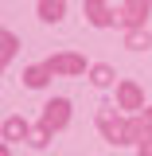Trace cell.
<instances>
[{"mask_svg":"<svg viewBox=\"0 0 152 156\" xmlns=\"http://www.w3.org/2000/svg\"><path fill=\"white\" fill-rule=\"evenodd\" d=\"M62 16V4H58V0H47V4H43V20H58Z\"/></svg>","mask_w":152,"mask_h":156,"instance_id":"obj_1","label":"cell"},{"mask_svg":"<svg viewBox=\"0 0 152 156\" xmlns=\"http://www.w3.org/2000/svg\"><path fill=\"white\" fill-rule=\"evenodd\" d=\"M94 82H101V86H105V82H109V70H105V66H97V70H94Z\"/></svg>","mask_w":152,"mask_h":156,"instance_id":"obj_2","label":"cell"}]
</instances>
